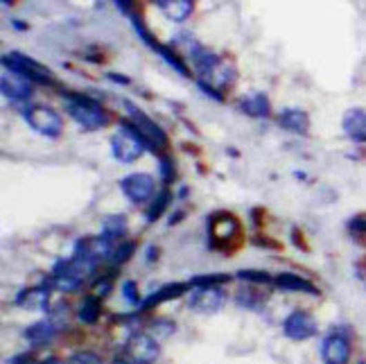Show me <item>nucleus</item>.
I'll list each match as a JSON object with an SVG mask.
<instances>
[{
	"label": "nucleus",
	"instance_id": "13",
	"mask_svg": "<svg viewBox=\"0 0 366 364\" xmlns=\"http://www.w3.org/2000/svg\"><path fill=\"white\" fill-rule=\"evenodd\" d=\"M321 358L325 364H348L351 362V342L346 335L330 333L321 344Z\"/></svg>",
	"mask_w": 366,
	"mask_h": 364
},
{
	"label": "nucleus",
	"instance_id": "35",
	"mask_svg": "<svg viewBox=\"0 0 366 364\" xmlns=\"http://www.w3.org/2000/svg\"><path fill=\"white\" fill-rule=\"evenodd\" d=\"M68 364H102V360L91 351H79L75 355H70Z\"/></svg>",
	"mask_w": 366,
	"mask_h": 364
},
{
	"label": "nucleus",
	"instance_id": "1",
	"mask_svg": "<svg viewBox=\"0 0 366 364\" xmlns=\"http://www.w3.org/2000/svg\"><path fill=\"white\" fill-rule=\"evenodd\" d=\"M208 231V247L222 254H235L242 247L244 233L240 217L231 213V210H215L206 220Z\"/></svg>",
	"mask_w": 366,
	"mask_h": 364
},
{
	"label": "nucleus",
	"instance_id": "26",
	"mask_svg": "<svg viewBox=\"0 0 366 364\" xmlns=\"http://www.w3.org/2000/svg\"><path fill=\"white\" fill-rule=\"evenodd\" d=\"M127 233V217L125 215H107L102 220V236L118 240Z\"/></svg>",
	"mask_w": 366,
	"mask_h": 364
},
{
	"label": "nucleus",
	"instance_id": "16",
	"mask_svg": "<svg viewBox=\"0 0 366 364\" xmlns=\"http://www.w3.org/2000/svg\"><path fill=\"white\" fill-rule=\"evenodd\" d=\"M276 287L285 290V292H301V294H310V296H319L321 290L314 285L312 281H307L305 276H298V274L292 272H283L278 276H274Z\"/></svg>",
	"mask_w": 366,
	"mask_h": 364
},
{
	"label": "nucleus",
	"instance_id": "24",
	"mask_svg": "<svg viewBox=\"0 0 366 364\" xmlns=\"http://www.w3.org/2000/svg\"><path fill=\"white\" fill-rule=\"evenodd\" d=\"M77 317H79L81 323H88V326H93V323H97V321H100V317H102V301L97 296H93V294L84 296V301L79 303Z\"/></svg>",
	"mask_w": 366,
	"mask_h": 364
},
{
	"label": "nucleus",
	"instance_id": "6",
	"mask_svg": "<svg viewBox=\"0 0 366 364\" xmlns=\"http://www.w3.org/2000/svg\"><path fill=\"white\" fill-rule=\"evenodd\" d=\"M148 145L143 143V139L138 136L134 125L127 118L120 120L118 132L111 136V154L120 163H136L138 159L145 154Z\"/></svg>",
	"mask_w": 366,
	"mask_h": 364
},
{
	"label": "nucleus",
	"instance_id": "9",
	"mask_svg": "<svg viewBox=\"0 0 366 364\" xmlns=\"http://www.w3.org/2000/svg\"><path fill=\"white\" fill-rule=\"evenodd\" d=\"M118 185L122 195L132 201V204H145V201H150L154 197V190H156V181L148 172H134L122 176Z\"/></svg>",
	"mask_w": 366,
	"mask_h": 364
},
{
	"label": "nucleus",
	"instance_id": "23",
	"mask_svg": "<svg viewBox=\"0 0 366 364\" xmlns=\"http://www.w3.org/2000/svg\"><path fill=\"white\" fill-rule=\"evenodd\" d=\"M156 7L167 16L170 21L183 23L190 19V14L194 12L192 0H156Z\"/></svg>",
	"mask_w": 366,
	"mask_h": 364
},
{
	"label": "nucleus",
	"instance_id": "22",
	"mask_svg": "<svg viewBox=\"0 0 366 364\" xmlns=\"http://www.w3.org/2000/svg\"><path fill=\"white\" fill-rule=\"evenodd\" d=\"M344 132L355 143H366V113L362 109H348L344 116Z\"/></svg>",
	"mask_w": 366,
	"mask_h": 364
},
{
	"label": "nucleus",
	"instance_id": "10",
	"mask_svg": "<svg viewBox=\"0 0 366 364\" xmlns=\"http://www.w3.org/2000/svg\"><path fill=\"white\" fill-rule=\"evenodd\" d=\"M125 351L136 364H154L159 360V355H161L159 342L148 333L129 335L127 344H125Z\"/></svg>",
	"mask_w": 366,
	"mask_h": 364
},
{
	"label": "nucleus",
	"instance_id": "48",
	"mask_svg": "<svg viewBox=\"0 0 366 364\" xmlns=\"http://www.w3.org/2000/svg\"><path fill=\"white\" fill-rule=\"evenodd\" d=\"M360 156H362V159H366V150H362V152H360Z\"/></svg>",
	"mask_w": 366,
	"mask_h": 364
},
{
	"label": "nucleus",
	"instance_id": "39",
	"mask_svg": "<svg viewBox=\"0 0 366 364\" xmlns=\"http://www.w3.org/2000/svg\"><path fill=\"white\" fill-rule=\"evenodd\" d=\"M254 245H258V247H267V249H283L281 242H274L272 238H263V236H256V238H254Z\"/></svg>",
	"mask_w": 366,
	"mask_h": 364
},
{
	"label": "nucleus",
	"instance_id": "37",
	"mask_svg": "<svg viewBox=\"0 0 366 364\" xmlns=\"http://www.w3.org/2000/svg\"><path fill=\"white\" fill-rule=\"evenodd\" d=\"M292 242H294V247L301 249V252H310V245H307V240H305V233L298 229V226H294L292 229Z\"/></svg>",
	"mask_w": 366,
	"mask_h": 364
},
{
	"label": "nucleus",
	"instance_id": "3",
	"mask_svg": "<svg viewBox=\"0 0 366 364\" xmlns=\"http://www.w3.org/2000/svg\"><path fill=\"white\" fill-rule=\"evenodd\" d=\"M125 104V109H127V120L134 125V129L138 132V136L143 139V143L148 145V150L154 152V154H167V150H170V139H167V134L163 132V127L156 123V120H152L148 113H145L143 109H138L134 102H129L125 100L122 102Z\"/></svg>",
	"mask_w": 366,
	"mask_h": 364
},
{
	"label": "nucleus",
	"instance_id": "25",
	"mask_svg": "<svg viewBox=\"0 0 366 364\" xmlns=\"http://www.w3.org/2000/svg\"><path fill=\"white\" fill-rule=\"evenodd\" d=\"M172 204V190L170 188H163L156 197H154V201L150 204L148 213H145V220H148V224H154L159 220V217L165 213V208Z\"/></svg>",
	"mask_w": 366,
	"mask_h": 364
},
{
	"label": "nucleus",
	"instance_id": "4",
	"mask_svg": "<svg viewBox=\"0 0 366 364\" xmlns=\"http://www.w3.org/2000/svg\"><path fill=\"white\" fill-rule=\"evenodd\" d=\"M3 66L7 72H14L28 82H37L41 86H59V79L54 77V72L50 68H45L43 63H39L32 57L23 54V52H5L3 54Z\"/></svg>",
	"mask_w": 366,
	"mask_h": 364
},
{
	"label": "nucleus",
	"instance_id": "33",
	"mask_svg": "<svg viewBox=\"0 0 366 364\" xmlns=\"http://www.w3.org/2000/svg\"><path fill=\"white\" fill-rule=\"evenodd\" d=\"M111 287H113V272L111 274H107V276H102V279H97L95 283H93V296H97V299H107L109 294H111Z\"/></svg>",
	"mask_w": 366,
	"mask_h": 364
},
{
	"label": "nucleus",
	"instance_id": "15",
	"mask_svg": "<svg viewBox=\"0 0 366 364\" xmlns=\"http://www.w3.org/2000/svg\"><path fill=\"white\" fill-rule=\"evenodd\" d=\"M190 287H192L190 281H188V283H167V285L159 287L156 292L145 299V301L141 303V310H143V312H150V310L159 308V305H163V303L174 301V299L183 296L185 292H188Z\"/></svg>",
	"mask_w": 366,
	"mask_h": 364
},
{
	"label": "nucleus",
	"instance_id": "12",
	"mask_svg": "<svg viewBox=\"0 0 366 364\" xmlns=\"http://www.w3.org/2000/svg\"><path fill=\"white\" fill-rule=\"evenodd\" d=\"M226 292L222 287H197L190 296V310L201 312V314H213L224 305Z\"/></svg>",
	"mask_w": 366,
	"mask_h": 364
},
{
	"label": "nucleus",
	"instance_id": "36",
	"mask_svg": "<svg viewBox=\"0 0 366 364\" xmlns=\"http://www.w3.org/2000/svg\"><path fill=\"white\" fill-rule=\"evenodd\" d=\"M152 328H154V333H156L159 337H167V335H172V330L176 328L172 321H165V319H159V321H154L152 323Z\"/></svg>",
	"mask_w": 366,
	"mask_h": 364
},
{
	"label": "nucleus",
	"instance_id": "17",
	"mask_svg": "<svg viewBox=\"0 0 366 364\" xmlns=\"http://www.w3.org/2000/svg\"><path fill=\"white\" fill-rule=\"evenodd\" d=\"M278 125L292 134L305 136L310 132V116H307L303 109H283L278 113Z\"/></svg>",
	"mask_w": 366,
	"mask_h": 364
},
{
	"label": "nucleus",
	"instance_id": "14",
	"mask_svg": "<svg viewBox=\"0 0 366 364\" xmlns=\"http://www.w3.org/2000/svg\"><path fill=\"white\" fill-rule=\"evenodd\" d=\"M48 303H50V285H48V283H41V285L21 290L14 299V305H19V308L39 310V312H45Z\"/></svg>",
	"mask_w": 366,
	"mask_h": 364
},
{
	"label": "nucleus",
	"instance_id": "42",
	"mask_svg": "<svg viewBox=\"0 0 366 364\" xmlns=\"http://www.w3.org/2000/svg\"><path fill=\"white\" fill-rule=\"evenodd\" d=\"M111 82H116V84H132V79H129L127 75H118V72H109L107 75Z\"/></svg>",
	"mask_w": 366,
	"mask_h": 364
},
{
	"label": "nucleus",
	"instance_id": "34",
	"mask_svg": "<svg viewBox=\"0 0 366 364\" xmlns=\"http://www.w3.org/2000/svg\"><path fill=\"white\" fill-rule=\"evenodd\" d=\"M122 294H125V299H127L129 303H134V305H141L143 303L134 281H125V283H122Z\"/></svg>",
	"mask_w": 366,
	"mask_h": 364
},
{
	"label": "nucleus",
	"instance_id": "32",
	"mask_svg": "<svg viewBox=\"0 0 366 364\" xmlns=\"http://www.w3.org/2000/svg\"><path fill=\"white\" fill-rule=\"evenodd\" d=\"M235 276H238L240 281H244V283H256V285H265V283L274 281L270 274L263 272V270H240Z\"/></svg>",
	"mask_w": 366,
	"mask_h": 364
},
{
	"label": "nucleus",
	"instance_id": "47",
	"mask_svg": "<svg viewBox=\"0 0 366 364\" xmlns=\"http://www.w3.org/2000/svg\"><path fill=\"white\" fill-rule=\"evenodd\" d=\"M111 364H132V362H127V360H120V358H116Z\"/></svg>",
	"mask_w": 366,
	"mask_h": 364
},
{
	"label": "nucleus",
	"instance_id": "21",
	"mask_svg": "<svg viewBox=\"0 0 366 364\" xmlns=\"http://www.w3.org/2000/svg\"><path fill=\"white\" fill-rule=\"evenodd\" d=\"M59 333V326L52 321V319H43V321H37L32 323V326L26 330V339L32 346H45L48 342H52L54 335Z\"/></svg>",
	"mask_w": 366,
	"mask_h": 364
},
{
	"label": "nucleus",
	"instance_id": "19",
	"mask_svg": "<svg viewBox=\"0 0 366 364\" xmlns=\"http://www.w3.org/2000/svg\"><path fill=\"white\" fill-rule=\"evenodd\" d=\"M0 88H3L5 98L10 100H28L32 95V82L14 75V72H5L3 79H0Z\"/></svg>",
	"mask_w": 366,
	"mask_h": 364
},
{
	"label": "nucleus",
	"instance_id": "18",
	"mask_svg": "<svg viewBox=\"0 0 366 364\" xmlns=\"http://www.w3.org/2000/svg\"><path fill=\"white\" fill-rule=\"evenodd\" d=\"M190 57H192V63H194V68H197L203 79H206L210 72H213L219 63H222L224 59H219V57L210 50V48L206 46H199V43H192L190 46Z\"/></svg>",
	"mask_w": 366,
	"mask_h": 364
},
{
	"label": "nucleus",
	"instance_id": "28",
	"mask_svg": "<svg viewBox=\"0 0 366 364\" xmlns=\"http://www.w3.org/2000/svg\"><path fill=\"white\" fill-rule=\"evenodd\" d=\"M231 281H233L231 274H199V276L190 279V285L192 287H219Z\"/></svg>",
	"mask_w": 366,
	"mask_h": 364
},
{
	"label": "nucleus",
	"instance_id": "41",
	"mask_svg": "<svg viewBox=\"0 0 366 364\" xmlns=\"http://www.w3.org/2000/svg\"><path fill=\"white\" fill-rule=\"evenodd\" d=\"M32 360H34V355H32V353H23V355H16V358H12L10 364H32Z\"/></svg>",
	"mask_w": 366,
	"mask_h": 364
},
{
	"label": "nucleus",
	"instance_id": "20",
	"mask_svg": "<svg viewBox=\"0 0 366 364\" xmlns=\"http://www.w3.org/2000/svg\"><path fill=\"white\" fill-rule=\"evenodd\" d=\"M238 109L251 118H270L272 116V102L265 93H251L238 102Z\"/></svg>",
	"mask_w": 366,
	"mask_h": 364
},
{
	"label": "nucleus",
	"instance_id": "43",
	"mask_svg": "<svg viewBox=\"0 0 366 364\" xmlns=\"http://www.w3.org/2000/svg\"><path fill=\"white\" fill-rule=\"evenodd\" d=\"M355 272H357V276L366 283V258H362V261L355 265Z\"/></svg>",
	"mask_w": 366,
	"mask_h": 364
},
{
	"label": "nucleus",
	"instance_id": "8",
	"mask_svg": "<svg viewBox=\"0 0 366 364\" xmlns=\"http://www.w3.org/2000/svg\"><path fill=\"white\" fill-rule=\"evenodd\" d=\"M88 276V272L81 267L75 258H59L52 267V285L59 292H75Z\"/></svg>",
	"mask_w": 366,
	"mask_h": 364
},
{
	"label": "nucleus",
	"instance_id": "2",
	"mask_svg": "<svg viewBox=\"0 0 366 364\" xmlns=\"http://www.w3.org/2000/svg\"><path fill=\"white\" fill-rule=\"evenodd\" d=\"M63 100H66V113L84 132H97V129L109 127L111 116L100 100L75 91H63Z\"/></svg>",
	"mask_w": 366,
	"mask_h": 364
},
{
	"label": "nucleus",
	"instance_id": "29",
	"mask_svg": "<svg viewBox=\"0 0 366 364\" xmlns=\"http://www.w3.org/2000/svg\"><path fill=\"white\" fill-rule=\"evenodd\" d=\"M267 301V294H260L256 290H242L238 292V305L247 310H260V305Z\"/></svg>",
	"mask_w": 366,
	"mask_h": 364
},
{
	"label": "nucleus",
	"instance_id": "38",
	"mask_svg": "<svg viewBox=\"0 0 366 364\" xmlns=\"http://www.w3.org/2000/svg\"><path fill=\"white\" fill-rule=\"evenodd\" d=\"M197 86L201 88V91H203V93H206V95H208V98H213V100H217V102H224V95H222V93H219V91H217V88H213V86H210V84H206V82H203V79H197Z\"/></svg>",
	"mask_w": 366,
	"mask_h": 364
},
{
	"label": "nucleus",
	"instance_id": "46",
	"mask_svg": "<svg viewBox=\"0 0 366 364\" xmlns=\"http://www.w3.org/2000/svg\"><path fill=\"white\" fill-rule=\"evenodd\" d=\"M14 28H16V30H26V26H23L21 21H14Z\"/></svg>",
	"mask_w": 366,
	"mask_h": 364
},
{
	"label": "nucleus",
	"instance_id": "40",
	"mask_svg": "<svg viewBox=\"0 0 366 364\" xmlns=\"http://www.w3.org/2000/svg\"><path fill=\"white\" fill-rule=\"evenodd\" d=\"M251 217H254V224L258 226V229H263V224H265V208H254V210H251Z\"/></svg>",
	"mask_w": 366,
	"mask_h": 364
},
{
	"label": "nucleus",
	"instance_id": "44",
	"mask_svg": "<svg viewBox=\"0 0 366 364\" xmlns=\"http://www.w3.org/2000/svg\"><path fill=\"white\" fill-rule=\"evenodd\" d=\"M161 252H159V247H150L148 249V263H154L156 261V256H159Z\"/></svg>",
	"mask_w": 366,
	"mask_h": 364
},
{
	"label": "nucleus",
	"instance_id": "31",
	"mask_svg": "<svg viewBox=\"0 0 366 364\" xmlns=\"http://www.w3.org/2000/svg\"><path fill=\"white\" fill-rule=\"evenodd\" d=\"M136 242L134 240H125V242H120V245L113 249V256H111V261H113V267H120V265H125L129 258H132L136 254Z\"/></svg>",
	"mask_w": 366,
	"mask_h": 364
},
{
	"label": "nucleus",
	"instance_id": "45",
	"mask_svg": "<svg viewBox=\"0 0 366 364\" xmlns=\"http://www.w3.org/2000/svg\"><path fill=\"white\" fill-rule=\"evenodd\" d=\"M39 364H63L59 358H48V360H43V362H39Z\"/></svg>",
	"mask_w": 366,
	"mask_h": 364
},
{
	"label": "nucleus",
	"instance_id": "7",
	"mask_svg": "<svg viewBox=\"0 0 366 364\" xmlns=\"http://www.w3.org/2000/svg\"><path fill=\"white\" fill-rule=\"evenodd\" d=\"M23 118H26V123L34 129L37 134L45 136V139H59V136L63 134V120L59 113L50 107L34 104V107L26 109Z\"/></svg>",
	"mask_w": 366,
	"mask_h": 364
},
{
	"label": "nucleus",
	"instance_id": "11",
	"mask_svg": "<svg viewBox=\"0 0 366 364\" xmlns=\"http://www.w3.org/2000/svg\"><path fill=\"white\" fill-rule=\"evenodd\" d=\"M283 333H285V337L294 339V342H305V339L316 335V321L310 312L294 310L287 319L283 321Z\"/></svg>",
	"mask_w": 366,
	"mask_h": 364
},
{
	"label": "nucleus",
	"instance_id": "30",
	"mask_svg": "<svg viewBox=\"0 0 366 364\" xmlns=\"http://www.w3.org/2000/svg\"><path fill=\"white\" fill-rule=\"evenodd\" d=\"M159 172H161V181L165 183V188H170V183H174L176 179V163L170 154L159 156Z\"/></svg>",
	"mask_w": 366,
	"mask_h": 364
},
{
	"label": "nucleus",
	"instance_id": "27",
	"mask_svg": "<svg viewBox=\"0 0 366 364\" xmlns=\"http://www.w3.org/2000/svg\"><path fill=\"white\" fill-rule=\"evenodd\" d=\"M346 229H348V233H351V238L355 240V245L366 249V210L353 215L351 220H348Z\"/></svg>",
	"mask_w": 366,
	"mask_h": 364
},
{
	"label": "nucleus",
	"instance_id": "5",
	"mask_svg": "<svg viewBox=\"0 0 366 364\" xmlns=\"http://www.w3.org/2000/svg\"><path fill=\"white\" fill-rule=\"evenodd\" d=\"M129 19H132V28H134V32L138 34V39L150 48L152 52H156L163 61L167 63L170 68H174V72H179L181 77H190L192 72H190V68H188V63H185V59L181 54H179L174 48H170V46H165V43H161L156 37L152 34L150 32V28L145 26V21L141 19V14H138L136 10L129 14Z\"/></svg>",
	"mask_w": 366,
	"mask_h": 364
},
{
	"label": "nucleus",
	"instance_id": "49",
	"mask_svg": "<svg viewBox=\"0 0 366 364\" xmlns=\"http://www.w3.org/2000/svg\"><path fill=\"white\" fill-rule=\"evenodd\" d=\"M360 364H366V362H360Z\"/></svg>",
	"mask_w": 366,
	"mask_h": 364
}]
</instances>
